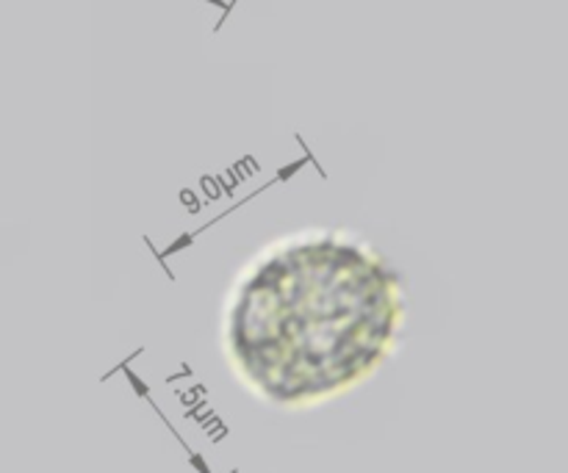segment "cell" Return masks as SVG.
Instances as JSON below:
<instances>
[{
	"instance_id": "cell-1",
	"label": "cell",
	"mask_w": 568,
	"mask_h": 473,
	"mask_svg": "<svg viewBox=\"0 0 568 473\" xmlns=\"http://www.w3.org/2000/svg\"><path fill=\"white\" fill-rule=\"evenodd\" d=\"M408 325L392 260L349 230L311 227L261 247L222 308V349L261 402L300 410L369 380Z\"/></svg>"
}]
</instances>
